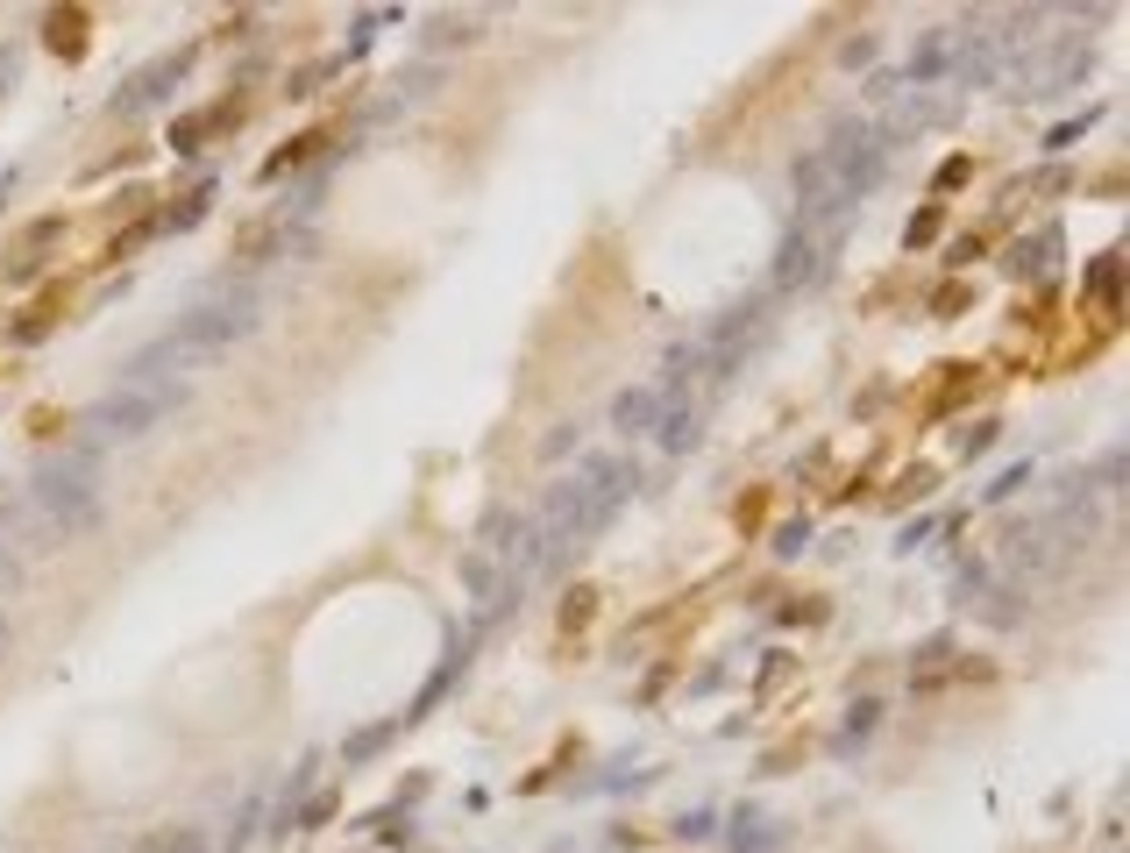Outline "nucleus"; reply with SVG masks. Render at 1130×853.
Wrapping results in <instances>:
<instances>
[{
    "mask_svg": "<svg viewBox=\"0 0 1130 853\" xmlns=\"http://www.w3.org/2000/svg\"><path fill=\"white\" fill-rule=\"evenodd\" d=\"M157 413H164V399H157V392H149V399H143V392H122V399H108V406H100L93 420L108 427V434H143L149 420H157Z\"/></svg>",
    "mask_w": 1130,
    "mask_h": 853,
    "instance_id": "obj_2",
    "label": "nucleus"
},
{
    "mask_svg": "<svg viewBox=\"0 0 1130 853\" xmlns=\"http://www.w3.org/2000/svg\"><path fill=\"white\" fill-rule=\"evenodd\" d=\"M0 654H8V619H0Z\"/></svg>",
    "mask_w": 1130,
    "mask_h": 853,
    "instance_id": "obj_6",
    "label": "nucleus"
},
{
    "mask_svg": "<svg viewBox=\"0 0 1130 853\" xmlns=\"http://www.w3.org/2000/svg\"><path fill=\"white\" fill-rule=\"evenodd\" d=\"M0 591H22V562L14 555H0Z\"/></svg>",
    "mask_w": 1130,
    "mask_h": 853,
    "instance_id": "obj_5",
    "label": "nucleus"
},
{
    "mask_svg": "<svg viewBox=\"0 0 1130 853\" xmlns=\"http://www.w3.org/2000/svg\"><path fill=\"white\" fill-rule=\"evenodd\" d=\"M51 321H65V284H51V292L29 306V321H14V341H36V335H51Z\"/></svg>",
    "mask_w": 1130,
    "mask_h": 853,
    "instance_id": "obj_4",
    "label": "nucleus"
},
{
    "mask_svg": "<svg viewBox=\"0 0 1130 853\" xmlns=\"http://www.w3.org/2000/svg\"><path fill=\"white\" fill-rule=\"evenodd\" d=\"M235 335H249V306H200L178 321V349H200V356L228 349Z\"/></svg>",
    "mask_w": 1130,
    "mask_h": 853,
    "instance_id": "obj_1",
    "label": "nucleus"
},
{
    "mask_svg": "<svg viewBox=\"0 0 1130 853\" xmlns=\"http://www.w3.org/2000/svg\"><path fill=\"white\" fill-rule=\"evenodd\" d=\"M86 22H93L86 8H57L51 22H43V43H51V50H65V57H79L86 50Z\"/></svg>",
    "mask_w": 1130,
    "mask_h": 853,
    "instance_id": "obj_3",
    "label": "nucleus"
}]
</instances>
